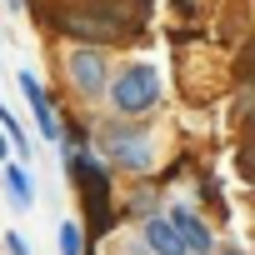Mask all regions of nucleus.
I'll use <instances>...</instances> for the list:
<instances>
[{
  "instance_id": "nucleus-1",
  "label": "nucleus",
  "mask_w": 255,
  "mask_h": 255,
  "mask_svg": "<svg viewBox=\"0 0 255 255\" xmlns=\"http://www.w3.org/2000/svg\"><path fill=\"white\" fill-rule=\"evenodd\" d=\"M70 180L80 185V200H85V220H90V235L110 230V175L100 170V160L70 150Z\"/></svg>"
},
{
  "instance_id": "nucleus-2",
  "label": "nucleus",
  "mask_w": 255,
  "mask_h": 255,
  "mask_svg": "<svg viewBox=\"0 0 255 255\" xmlns=\"http://www.w3.org/2000/svg\"><path fill=\"white\" fill-rule=\"evenodd\" d=\"M160 100V75L150 65H130V70H120V80L110 85V105L120 115H140Z\"/></svg>"
},
{
  "instance_id": "nucleus-3",
  "label": "nucleus",
  "mask_w": 255,
  "mask_h": 255,
  "mask_svg": "<svg viewBox=\"0 0 255 255\" xmlns=\"http://www.w3.org/2000/svg\"><path fill=\"white\" fill-rule=\"evenodd\" d=\"M100 150L110 160H120L125 170H150V145L135 125H105L100 130Z\"/></svg>"
},
{
  "instance_id": "nucleus-4",
  "label": "nucleus",
  "mask_w": 255,
  "mask_h": 255,
  "mask_svg": "<svg viewBox=\"0 0 255 255\" xmlns=\"http://www.w3.org/2000/svg\"><path fill=\"white\" fill-rule=\"evenodd\" d=\"M70 80H75V90L80 95H100L105 90V55L95 50V45H80V50H70Z\"/></svg>"
},
{
  "instance_id": "nucleus-5",
  "label": "nucleus",
  "mask_w": 255,
  "mask_h": 255,
  "mask_svg": "<svg viewBox=\"0 0 255 255\" xmlns=\"http://www.w3.org/2000/svg\"><path fill=\"white\" fill-rule=\"evenodd\" d=\"M165 220H170V230L180 235V245H185V255H205V250H210V230H205V220H200L195 210H185V205H175V210H170Z\"/></svg>"
},
{
  "instance_id": "nucleus-6",
  "label": "nucleus",
  "mask_w": 255,
  "mask_h": 255,
  "mask_svg": "<svg viewBox=\"0 0 255 255\" xmlns=\"http://www.w3.org/2000/svg\"><path fill=\"white\" fill-rule=\"evenodd\" d=\"M20 90H25V100H30L35 120H40V135H45V140H60V120H55V110H50V100H45V90H40V80H35L30 70L20 75Z\"/></svg>"
},
{
  "instance_id": "nucleus-7",
  "label": "nucleus",
  "mask_w": 255,
  "mask_h": 255,
  "mask_svg": "<svg viewBox=\"0 0 255 255\" xmlns=\"http://www.w3.org/2000/svg\"><path fill=\"white\" fill-rule=\"evenodd\" d=\"M145 245H150L155 255H185L180 235H175V230H170V220H160V215H150V220H145Z\"/></svg>"
},
{
  "instance_id": "nucleus-8",
  "label": "nucleus",
  "mask_w": 255,
  "mask_h": 255,
  "mask_svg": "<svg viewBox=\"0 0 255 255\" xmlns=\"http://www.w3.org/2000/svg\"><path fill=\"white\" fill-rule=\"evenodd\" d=\"M5 190H10V200H15L20 210H30L35 185H30V170H25V165H5Z\"/></svg>"
},
{
  "instance_id": "nucleus-9",
  "label": "nucleus",
  "mask_w": 255,
  "mask_h": 255,
  "mask_svg": "<svg viewBox=\"0 0 255 255\" xmlns=\"http://www.w3.org/2000/svg\"><path fill=\"white\" fill-rule=\"evenodd\" d=\"M235 75H240V85H250V90H255V45H245V50H240Z\"/></svg>"
},
{
  "instance_id": "nucleus-10",
  "label": "nucleus",
  "mask_w": 255,
  "mask_h": 255,
  "mask_svg": "<svg viewBox=\"0 0 255 255\" xmlns=\"http://www.w3.org/2000/svg\"><path fill=\"white\" fill-rule=\"evenodd\" d=\"M60 255H80V225H60Z\"/></svg>"
},
{
  "instance_id": "nucleus-11",
  "label": "nucleus",
  "mask_w": 255,
  "mask_h": 255,
  "mask_svg": "<svg viewBox=\"0 0 255 255\" xmlns=\"http://www.w3.org/2000/svg\"><path fill=\"white\" fill-rule=\"evenodd\" d=\"M240 175H245V180L255 185V140H250V145L240 150Z\"/></svg>"
},
{
  "instance_id": "nucleus-12",
  "label": "nucleus",
  "mask_w": 255,
  "mask_h": 255,
  "mask_svg": "<svg viewBox=\"0 0 255 255\" xmlns=\"http://www.w3.org/2000/svg\"><path fill=\"white\" fill-rule=\"evenodd\" d=\"M5 250H10V255H30V245H25V235H20V230H10V235H5Z\"/></svg>"
},
{
  "instance_id": "nucleus-13",
  "label": "nucleus",
  "mask_w": 255,
  "mask_h": 255,
  "mask_svg": "<svg viewBox=\"0 0 255 255\" xmlns=\"http://www.w3.org/2000/svg\"><path fill=\"white\" fill-rule=\"evenodd\" d=\"M20 5H25V0H10V10H20Z\"/></svg>"
},
{
  "instance_id": "nucleus-14",
  "label": "nucleus",
  "mask_w": 255,
  "mask_h": 255,
  "mask_svg": "<svg viewBox=\"0 0 255 255\" xmlns=\"http://www.w3.org/2000/svg\"><path fill=\"white\" fill-rule=\"evenodd\" d=\"M220 255H240V250H220Z\"/></svg>"
}]
</instances>
